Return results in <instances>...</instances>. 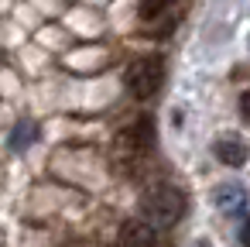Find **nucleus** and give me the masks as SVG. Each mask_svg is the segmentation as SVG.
Returning <instances> with one entry per match:
<instances>
[{
    "label": "nucleus",
    "mask_w": 250,
    "mask_h": 247,
    "mask_svg": "<svg viewBox=\"0 0 250 247\" xmlns=\"http://www.w3.org/2000/svg\"><path fill=\"white\" fill-rule=\"evenodd\" d=\"M185 216V196L175 185H154L141 196V220L154 230H168Z\"/></svg>",
    "instance_id": "obj_1"
},
{
    "label": "nucleus",
    "mask_w": 250,
    "mask_h": 247,
    "mask_svg": "<svg viewBox=\"0 0 250 247\" xmlns=\"http://www.w3.org/2000/svg\"><path fill=\"white\" fill-rule=\"evenodd\" d=\"M161 79H165V66L158 55H141L124 69V86L134 100H151L161 90Z\"/></svg>",
    "instance_id": "obj_2"
},
{
    "label": "nucleus",
    "mask_w": 250,
    "mask_h": 247,
    "mask_svg": "<svg viewBox=\"0 0 250 247\" xmlns=\"http://www.w3.org/2000/svg\"><path fill=\"white\" fill-rule=\"evenodd\" d=\"M212 155L223 161V165H229V168H240V165H247V158H250V148L236 137V134H223V137H216V144H212Z\"/></svg>",
    "instance_id": "obj_3"
},
{
    "label": "nucleus",
    "mask_w": 250,
    "mask_h": 247,
    "mask_svg": "<svg viewBox=\"0 0 250 247\" xmlns=\"http://www.w3.org/2000/svg\"><path fill=\"white\" fill-rule=\"evenodd\" d=\"M120 244L124 247H161L158 244V230L144 220H127L120 226Z\"/></svg>",
    "instance_id": "obj_4"
},
{
    "label": "nucleus",
    "mask_w": 250,
    "mask_h": 247,
    "mask_svg": "<svg viewBox=\"0 0 250 247\" xmlns=\"http://www.w3.org/2000/svg\"><path fill=\"white\" fill-rule=\"evenodd\" d=\"M243 199H247V192H243V185H236V182H223V185H216V192H212L216 209H223V213H229V216L243 209Z\"/></svg>",
    "instance_id": "obj_5"
},
{
    "label": "nucleus",
    "mask_w": 250,
    "mask_h": 247,
    "mask_svg": "<svg viewBox=\"0 0 250 247\" xmlns=\"http://www.w3.org/2000/svg\"><path fill=\"white\" fill-rule=\"evenodd\" d=\"M124 141L134 144V148H141V151H147V148L154 144V120H151V117H141L137 124H130V127L124 131Z\"/></svg>",
    "instance_id": "obj_6"
},
{
    "label": "nucleus",
    "mask_w": 250,
    "mask_h": 247,
    "mask_svg": "<svg viewBox=\"0 0 250 247\" xmlns=\"http://www.w3.org/2000/svg\"><path fill=\"white\" fill-rule=\"evenodd\" d=\"M171 4H175V0H137V11H141L144 21H154V18H161Z\"/></svg>",
    "instance_id": "obj_7"
},
{
    "label": "nucleus",
    "mask_w": 250,
    "mask_h": 247,
    "mask_svg": "<svg viewBox=\"0 0 250 247\" xmlns=\"http://www.w3.org/2000/svg\"><path fill=\"white\" fill-rule=\"evenodd\" d=\"M35 141V124L31 120H21L18 127H14V137H11V148L14 151H21V148H28Z\"/></svg>",
    "instance_id": "obj_8"
},
{
    "label": "nucleus",
    "mask_w": 250,
    "mask_h": 247,
    "mask_svg": "<svg viewBox=\"0 0 250 247\" xmlns=\"http://www.w3.org/2000/svg\"><path fill=\"white\" fill-rule=\"evenodd\" d=\"M240 244L243 247H250V216L243 220V226H240Z\"/></svg>",
    "instance_id": "obj_9"
},
{
    "label": "nucleus",
    "mask_w": 250,
    "mask_h": 247,
    "mask_svg": "<svg viewBox=\"0 0 250 247\" xmlns=\"http://www.w3.org/2000/svg\"><path fill=\"white\" fill-rule=\"evenodd\" d=\"M240 113H243V117L250 120V90H247V93L240 96Z\"/></svg>",
    "instance_id": "obj_10"
},
{
    "label": "nucleus",
    "mask_w": 250,
    "mask_h": 247,
    "mask_svg": "<svg viewBox=\"0 0 250 247\" xmlns=\"http://www.w3.org/2000/svg\"><path fill=\"white\" fill-rule=\"evenodd\" d=\"M195 247H209V244H195Z\"/></svg>",
    "instance_id": "obj_11"
}]
</instances>
